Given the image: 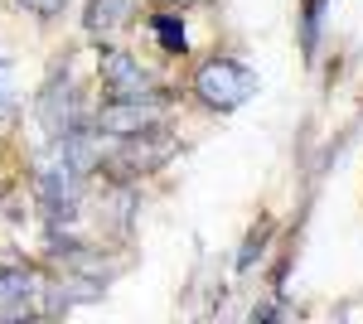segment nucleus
<instances>
[{"instance_id":"f257e3e1","label":"nucleus","mask_w":363,"mask_h":324,"mask_svg":"<svg viewBox=\"0 0 363 324\" xmlns=\"http://www.w3.org/2000/svg\"><path fill=\"white\" fill-rule=\"evenodd\" d=\"M194 92L203 97V107L213 111H238L242 102L257 97V73L242 68L238 58H208L194 78Z\"/></svg>"},{"instance_id":"f03ea898","label":"nucleus","mask_w":363,"mask_h":324,"mask_svg":"<svg viewBox=\"0 0 363 324\" xmlns=\"http://www.w3.org/2000/svg\"><path fill=\"white\" fill-rule=\"evenodd\" d=\"M34 194H39V203L54 218H73L78 213V194H83V174L58 150H49V155L34 160Z\"/></svg>"},{"instance_id":"7ed1b4c3","label":"nucleus","mask_w":363,"mask_h":324,"mask_svg":"<svg viewBox=\"0 0 363 324\" xmlns=\"http://www.w3.org/2000/svg\"><path fill=\"white\" fill-rule=\"evenodd\" d=\"M92 131H97V135H116V140H126V135H145V131H160V111H155V102L112 97L107 107L97 111Z\"/></svg>"},{"instance_id":"20e7f679","label":"nucleus","mask_w":363,"mask_h":324,"mask_svg":"<svg viewBox=\"0 0 363 324\" xmlns=\"http://www.w3.org/2000/svg\"><path fill=\"white\" fill-rule=\"evenodd\" d=\"M97 68H102V82H107V92H112V97L155 102V82H150V73H145V68H140L126 49H102Z\"/></svg>"},{"instance_id":"39448f33","label":"nucleus","mask_w":363,"mask_h":324,"mask_svg":"<svg viewBox=\"0 0 363 324\" xmlns=\"http://www.w3.org/2000/svg\"><path fill=\"white\" fill-rule=\"evenodd\" d=\"M169 135H160V131H145V135H126L121 140V150H116L112 160V169H116V179H131V174H145V169H155V164H165L169 160Z\"/></svg>"},{"instance_id":"423d86ee","label":"nucleus","mask_w":363,"mask_h":324,"mask_svg":"<svg viewBox=\"0 0 363 324\" xmlns=\"http://www.w3.org/2000/svg\"><path fill=\"white\" fill-rule=\"evenodd\" d=\"M39 121H44V131L49 135H63L73 131V126H83L78 121V92L73 87H44V97H39Z\"/></svg>"},{"instance_id":"0eeeda50","label":"nucleus","mask_w":363,"mask_h":324,"mask_svg":"<svg viewBox=\"0 0 363 324\" xmlns=\"http://www.w3.org/2000/svg\"><path fill=\"white\" fill-rule=\"evenodd\" d=\"M34 296H39V276L29 267H0V315L5 320L25 315Z\"/></svg>"},{"instance_id":"6e6552de","label":"nucleus","mask_w":363,"mask_h":324,"mask_svg":"<svg viewBox=\"0 0 363 324\" xmlns=\"http://www.w3.org/2000/svg\"><path fill=\"white\" fill-rule=\"evenodd\" d=\"M131 15H136V0H87L83 25L87 34H116L121 25H131Z\"/></svg>"},{"instance_id":"1a4fd4ad","label":"nucleus","mask_w":363,"mask_h":324,"mask_svg":"<svg viewBox=\"0 0 363 324\" xmlns=\"http://www.w3.org/2000/svg\"><path fill=\"white\" fill-rule=\"evenodd\" d=\"M155 34L165 39V44L174 49V54L184 49V25H179V15H165V20H155Z\"/></svg>"},{"instance_id":"9d476101","label":"nucleus","mask_w":363,"mask_h":324,"mask_svg":"<svg viewBox=\"0 0 363 324\" xmlns=\"http://www.w3.org/2000/svg\"><path fill=\"white\" fill-rule=\"evenodd\" d=\"M20 5L34 10L39 20H54V15H63V5H68V0H20Z\"/></svg>"},{"instance_id":"9b49d317","label":"nucleus","mask_w":363,"mask_h":324,"mask_svg":"<svg viewBox=\"0 0 363 324\" xmlns=\"http://www.w3.org/2000/svg\"><path fill=\"white\" fill-rule=\"evenodd\" d=\"M320 5H325V0H310V5H306V49H315V29H320Z\"/></svg>"},{"instance_id":"f8f14e48","label":"nucleus","mask_w":363,"mask_h":324,"mask_svg":"<svg viewBox=\"0 0 363 324\" xmlns=\"http://www.w3.org/2000/svg\"><path fill=\"white\" fill-rule=\"evenodd\" d=\"M179 5H194V0H179Z\"/></svg>"},{"instance_id":"ddd939ff","label":"nucleus","mask_w":363,"mask_h":324,"mask_svg":"<svg viewBox=\"0 0 363 324\" xmlns=\"http://www.w3.org/2000/svg\"><path fill=\"white\" fill-rule=\"evenodd\" d=\"M0 68H5V58H0Z\"/></svg>"}]
</instances>
